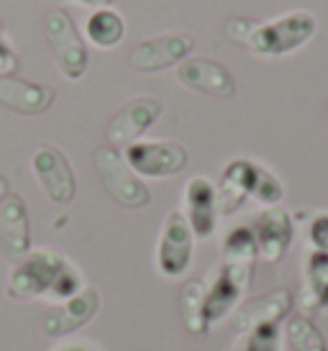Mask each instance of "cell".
Here are the masks:
<instances>
[{
    "mask_svg": "<svg viewBox=\"0 0 328 351\" xmlns=\"http://www.w3.org/2000/svg\"><path fill=\"white\" fill-rule=\"evenodd\" d=\"M203 302H205V282L203 280H190L185 285L183 298H180V311H183L185 328L193 336L208 333V326L203 321Z\"/></svg>",
    "mask_w": 328,
    "mask_h": 351,
    "instance_id": "7402d4cb",
    "label": "cell"
},
{
    "mask_svg": "<svg viewBox=\"0 0 328 351\" xmlns=\"http://www.w3.org/2000/svg\"><path fill=\"white\" fill-rule=\"evenodd\" d=\"M318 31V21L310 10H290L274 21L231 19L226 23V36L246 47L259 57H285L305 47Z\"/></svg>",
    "mask_w": 328,
    "mask_h": 351,
    "instance_id": "6da1fadb",
    "label": "cell"
},
{
    "mask_svg": "<svg viewBox=\"0 0 328 351\" xmlns=\"http://www.w3.org/2000/svg\"><path fill=\"white\" fill-rule=\"evenodd\" d=\"M0 249L13 267L31 252V223L26 200L10 193L0 200Z\"/></svg>",
    "mask_w": 328,
    "mask_h": 351,
    "instance_id": "9a60e30c",
    "label": "cell"
},
{
    "mask_svg": "<svg viewBox=\"0 0 328 351\" xmlns=\"http://www.w3.org/2000/svg\"><path fill=\"white\" fill-rule=\"evenodd\" d=\"M72 262L57 249H31L23 259H21L13 272H10L8 282H5V293L13 300H31V298H57L59 280L65 277Z\"/></svg>",
    "mask_w": 328,
    "mask_h": 351,
    "instance_id": "7a4b0ae2",
    "label": "cell"
},
{
    "mask_svg": "<svg viewBox=\"0 0 328 351\" xmlns=\"http://www.w3.org/2000/svg\"><path fill=\"white\" fill-rule=\"evenodd\" d=\"M31 169L34 177L41 185V190L47 193V197L57 205H67L78 195V180L72 172L67 154L62 149L44 144L34 152L31 156Z\"/></svg>",
    "mask_w": 328,
    "mask_h": 351,
    "instance_id": "ba28073f",
    "label": "cell"
},
{
    "mask_svg": "<svg viewBox=\"0 0 328 351\" xmlns=\"http://www.w3.org/2000/svg\"><path fill=\"white\" fill-rule=\"evenodd\" d=\"M254 267L239 262H223L218 272L213 277L211 287H205V302H203V321L211 328L215 323H221L226 315H231L244 293L249 290Z\"/></svg>",
    "mask_w": 328,
    "mask_h": 351,
    "instance_id": "5b68a950",
    "label": "cell"
},
{
    "mask_svg": "<svg viewBox=\"0 0 328 351\" xmlns=\"http://www.w3.org/2000/svg\"><path fill=\"white\" fill-rule=\"evenodd\" d=\"M229 351H244V349H242V343H236V346H231Z\"/></svg>",
    "mask_w": 328,
    "mask_h": 351,
    "instance_id": "4dcf8cb0",
    "label": "cell"
},
{
    "mask_svg": "<svg viewBox=\"0 0 328 351\" xmlns=\"http://www.w3.org/2000/svg\"><path fill=\"white\" fill-rule=\"evenodd\" d=\"M177 82L185 88L213 95V98H233L236 93V80L221 62L205 57H187L177 64Z\"/></svg>",
    "mask_w": 328,
    "mask_h": 351,
    "instance_id": "4fadbf2b",
    "label": "cell"
},
{
    "mask_svg": "<svg viewBox=\"0 0 328 351\" xmlns=\"http://www.w3.org/2000/svg\"><path fill=\"white\" fill-rule=\"evenodd\" d=\"M292 305H295V298L285 287L259 295V298H251L233 311V331L246 336L249 331L261 328V326H280L285 318H290Z\"/></svg>",
    "mask_w": 328,
    "mask_h": 351,
    "instance_id": "7c38bea8",
    "label": "cell"
},
{
    "mask_svg": "<svg viewBox=\"0 0 328 351\" xmlns=\"http://www.w3.org/2000/svg\"><path fill=\"white\" fill-rule=\"evenodd\" d=\"M254 239H257V249H259V259H264L267 264L280 262L282 256L288 254V249L292 246L295 239V221L292 215L274 205V208H264L254 223H251Z\"/></svg>",
    "mask_w": 328,
    "mask_h": 351,
    "instance_id": "8fae6325",
    "label": "cell"
},
{
    "mask_svg": "<svg viewBox=\"0 0 328 351\" xmlns=\"http://www.w3.org/2000/svg\"><path fill=\"white\" fill-rule=\"evenodd\" d=\"M195 234L183 210H172L164 218L159 244H156V269L162 277H183L193 262Z\"/></svg>",
    "mask_w": 328,
    "mask_h": 351,
    "instance_id": "8992f818",
    "label": "cell"
},
{
    "mask_svg": "<svg viewBox=\"0 0 328 351\" xmlns=\"http://www.w3.org/2000/svg\"><path fill=\"white\" fill-rule=\"evenodd\" d=\"M257 162L251 159H233L226 165L221 175V182L215 187L218 193V213H236L246 197H251L254 180H257Z\"/></svg>",
    "mask_w": 328,
    "mask_h": 351,
    "instance_id": "ac0fdd59",
    "label": "cell"
},
{
    "mask_svg": "<svg viewBox=\"0 0 328 351\" xmlns=\"http://www.w3.org/2000/svg\"><path fill=\"white\" fill-rule=\"evenodd\" d=\"M16 69H19V57L13 54V49L0 36V77H8Z\"/></svg>",
    "mask_w": 328,
    "mask_h": 351,
    "instance_id": "4316f807",
    "label": "cell"
},
{
    "mask_svg": "<svg viewBox=\"0 0 328 351\" xmlns=\"http://www.w3.org/2000/svg\"><path fill=\"white\" fill-rule=\"evenodd\" d=\"M10 195V185H8V180L0 175V200H5V197Z\"/></svg>",
    "mask_w": 328,
    "mask_h": 351,
    "instance_id": "f1b7e54d",
    "label": "cell"
},
{
    "mask_svg": "<svg viewBox=\"0 0 328 351\" xmlns=\"http://www.w3.org/2000/svg\"><path fill=\"white\" fill-rule=\"evenodd\" d=\"M0 36H3V23H0Z\"/></svg>",
    "mask_w": 328,
    "mask_h": 351,
    "instance_id": "1f68e13d",
    "label": "cell"
},
{
    "mask_svg": "<svg viewBox=\"0 0 328 351\" xmlns=\"http://www.w3.org/2000/svg\"><path fill=\"white\" fill-rule=\"evenodd\" d=\"M185 218L195 239H211L218 226V193L208 177L195 175L185 185Z\"/></svg>",
    "mask_w": 328,
    "mask_h": 351,
    "instance_id": "2e32d148",
    "label": "cell"
},
{
    "mask_svg": "<svg viewBox=\"0 0 328 351\" xmlns=\"http://www.w3.org/2000/svg\"><path fill=\"white\" fill-rule=\"evenodd\" d=\"M285 336H288V343L292 351H328L320 328L303 313L290 315L288 326H285Z\"/></svg>",
    "mask_w": 328,
    "mask_h": 351,
    "instance_id": "44dd1931",
    "label": "cell"
},
{
    "mask_svg": "<svg viewBox=\"0 0 328 351\" xmlns=\"http://www.w3.org/2000/svg\"><path fill=\"white\" fill-rule=\"evenodd\" d=\"M93 162H95L97 177H100L103 187L108 190V195L113 197L118 205L136 210V208H144V205L152 203L149 187L144 185V180H139V175L128 167V162H126L118 149H97Z\"/></svg>",
    "mask_w": 328,
    "mask_h": 351,
    "instance_id": "3957f363",
    "label": "cell"
},
{
    "mask_svg": "<svg viewBox=\"0 0 328 351\" xmlns=\"http://www.w3.org/2000/svg\"><path fill=\"white\" fill-rule=\"evenodd\" d=\"M300 311L328 313V254L310 249L303 259V287H300Z\"/></svg>",
    "mask_w": 328,
    "mask_h": 351,
    "instance_id": "d6986e66",
    "label": "cell"
},
{
    "mask_svg": "<svg viewBox=\"0 0 328 351\" xmlns=\"http://www.w3.org/2000/svg\"><path fill=\"white\" fill-rule=\"evenodd\" d=\"M57 98V90L51 85H39V82H29L23 77L8 75L0 77V106L10 108L16 113H26V116H36L51 108Z\"/></svg>",
    "mask_w": 328,
    "mask_h": 351,
    "instance_id": "e0dca14e",
    "label": "cell"
},
{
    "mask_svg": "<svg viewBox=\"0 0 328 351\" xmlns=\"http://www.w3.org/2000/svg\"><path fill=\"white\" fill-rule=\"evenodd\" d=\"M195 41L190 34H162L154 39H146L136 44L134 51L128 54V64L136 72H162L167 67H174L190 57Z\"/></svg>",
    "mask_w": 328,
    "mask_h": 351,
    "instance_id": "30bf717a",
    "label": "cell"
},
{
    "mask_svg": "<svg viewBox=\"0 0 328 351\" xmlns=\"http://www.w3.org/2000/svg\"><path fill=\"white\" fill-rule=\"evenodd\" d=\"M57 351H93V349H87L82 343H67V346H62V349H57Z\"/></svg>",
    "mask_w": 328,
    "mask_h": 351,
    "instance_id": "f546056e",
    "label": "cell"
},
{
    "mask_svg": "<svg viewBox=\"0 0 328 351\" xmlns=\"http://www.w3.org/2000/svg\"><path fill=\"white\" fill-rule=\"evenodd\" d=\"M85 36L100 49H113L126 36V23L113 8H97L85 23Z\"/></svg>",
    "mask_w": 328,
    "mask_h": 351,
    "instance_id": "ffe728a7",
    "label": "cell"
},
{
    "mask_svg": "<svg viewBox=\"0 0 328 351\" xmlns=\"http://www.w3.org/2000/svg\"><path fill=\"white\" fill-rule=\"evenodd\" d=\"M162 100L154 95H139L126 103L116 116L110 118V123L106 128L108 144L113 149H126L136 144L144 136L149 128L156 123V118L162 116Z\"/></svg>",
    "mask_w": 328,
    "mask_h": 351,
    "instance_id": "9c48e42d",
    "label": "cell"
},
{
    "mask_svg": "<svg viewBox=\"0 0 328 351\" xmlns=\"http://www.w3.org/2000/svg\"><path fill=\"white\" fill-rule=\"evenodd\" d=\"M251 197L261 203L264 208H274V205L282 203L285 197V187H282L280 177L270 172L267 167H257V180H254V190H251Z\"/></svg>",
    "mask_w": 328,
    "mask_h": 351,
    "instance_id": "cb8c5ba5",
    "label": "cell"
},
{
    "mask_svg": "<svg viewBox=\"0 0 328 351\" xmlns=\"http://www.w3.org/2000/svg\"><path fill=\"white\" fill-rule=\"evenodd\" d=\"M44 39H47L49 51L65 77L80 80L85 75L87 62H90L87 47L67 10H49L44 19Z\"/></svg>",
    "mask_w": 328,
    "mask_h": 351,
    "instance_id": "277c9868",
    "label": "cell"
},
{
    "mask_svg": "<svg viewBox=\"0 0 328 351\" xmlns=\"http://www.w3.org/2000/svg\"><path fill=\"white\" fill-rule=\"evenodd\" d=\"M244 351H282L280 326H261L239 339Z\"/></svg>",
    "mask_w": 328,
    "mask_h": 351,
    "instance_id": "d4e9b609",
    "label": "cell"
},
{
    "mask_svg": "<svg viewBox=\"0 0 328 351\" xmlns=\"http://www.w3.org/2000/svg\"><path fill=\"white\" fill-rule=\"evenodd\" d=\"M100 308V295L95 287H82L78 295H72L59 305H51L41 315V331L47 336H67V333L82 328Z\"/></svg>",
    "mask_w": 328,
    "mask_h": 351,
    "instance_id": "5bb4252c",
    "label": "cell"
},
{
    "mask_svg": "<svg viewBox=\"0 0 328 351\" xmlns=\"http://www.w3.org/2000/svg\"><path fill=\"white\" fill-rule=\"evenodd\" d=\"M259 259V249H257V239L251 226H236L229 231V236L223 239V262H239V264H251Z\"/></svg>",
    "mask_w": 328,
    "mask_h": 351,
    "instance_id": "603a6c76",
    "label": "cell"
},
{
    "mask_svg": "<svg viewBox=\"0 0 328 351\" xmlns=\"http://www.w3.org/2000/svg\"><path fill=\"white\" fill-rule=\"evenodd\" d=\"M75 3H82V5H95V8H108L113 0H75Z\"/></svg>",
    "mask_w": 328,
    "mask_h": 351,
    "instance_id": "83f0119b",
    "label": "cell"
},
{
    "mask_svg": "<svg viewBox=\"0 0 328 351\" xmlns=\"http://www.w3.org/2000/svg\"><path fill=\"white\" fill-rule=\"evenodd\" d=\"M124 159L139 177H172L187 167V149L177 141H136L124 149Z\"/></svg>",
    "mask_w": 328,
    "mask_h": 351,
    "instance_id": "52a82bcc",
    "label": "cell"
},
{
    "mask_svg": "<svg viewBox=\"0 0 328 351\" xmlns=\"http://www.w3.org/2000/svg\"><path fill=\"white\" fill-rule=\"evenodd\" d=\"M308 244L313 252L328 254V213H316L308 226Z\"/></svg>",
    "mask_w": 328,
    "mask_h": 351,
    "instance_id": "484cf974",
    "label": "cell"
}]
</instances>
